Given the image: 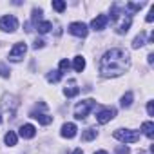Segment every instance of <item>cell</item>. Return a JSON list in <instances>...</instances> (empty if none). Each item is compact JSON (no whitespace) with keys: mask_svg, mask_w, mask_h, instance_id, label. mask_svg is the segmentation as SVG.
Segmentation results:
<instances>
[{"mask_svg":"<svg viewBox=\"0 0 154 154\" xmlns=\"http://www.w3.org/2000/svg\"><path fill=\"white\" fill-rule=\"evenodd\" d=\"M72 154H84V150H82V149H74V152H72Z\"/></svg>","mask_w":154,"mask_h":154,"instance_id":"32","label":"cell"},{"mask_svg":"<svg viewBox=\"0 0 154 154\" xmlns=\"http://www.w3.org/2000/svg\"><path fill=\"white\" fill-rule=\"evenodd\" d=\"M76 131H78V129H76L74 123H63L62 125V136L63 138H74L76 136Z\"/></svg>","mask_w":154,"mask_h":154,"instance_id":"12","label":"cell"},{"mask_svg":"<svg viewBox=\"0 0 154 154\" xmlns=\"http://www.w3.org/2000/svg\"><path fill=\"white\" fill-rule=\"evenodd\" d=\"M114 152H116V154H131V149L125 147V145H118V147L114 149Z\"/></svg>","mask_w":154,"mask_h":154,"instance_id":"25","label":"cell"},{"mask_svg":"<svg viewBox=\"0 0 154 154\" xmlns=\"http://www.w3.org/2000/svg\"><path fill=\"white\" fill-rule=\"evenodd\" d=\"M53 9L58 11V13H62L65 9V2H63V0H53Z\"/></svg>","mask_w":154,"mask_h":154,"instance_id":"22","label":"cell"},{"mask_svg":"<svg viewBox=\"0 0 154 154\" xmlns=\"http://www.w3.org/2000/svg\"><path fill=\"white\" fill-rule=\"evenodd\" d=\"M145 20H147V22H152V20H154V8L150 9V13L147 15V18H145Z\"/></svg>","mask_w":154,"mask_h":154,"instance_id":"29","label":"cell"},{"mask_svg":"<svg viewBox=\"0 0 154 154\" xmlns=\"http://www.w3.org/2000/svg\"><path fill=\"white\" fill-rule=\"evenodd\" d=\"M143 45H145V33L141 31V33H140V35L134 38V42H132V47H134V49H140V47H143Z\"/></svg>","mask_w":154,"mask_h":154,"instance_id":"18","label":"cell"},{"mask_svg":"<svg viewBox=\"0 0 154 154\" xmlns=\"http://www.w3.org/2000/svg\"><path fill=\"white\" fill-rule=\"evenodd\" d=\"M44 44H45V42H44V40H36V42H35V45H33V47H35V49H40V47H44Z\"/></svg>","mask_w":154,"mask_h":154,"instance_id":"30","label":"cell"},{"mask_svg":"<svg viewBox=\"0 0 154 154\" xmlns=\"http://www.w3.org/2000/svg\"><path fill=\"white\" fill-rule=\"evenodd\" d=\"M0 123H2V118H0Z\"/></svg>","mask_w":154,"mask_h":154,"instance_id":"35","label":"cell"},{"mask_svg":"<svg viewBox=\"0 0 154 154\" xmlns=\"http://www.w3.org/2000/svg\"><path fill=\"white\" fill-rule=\"evenodd\" d=\"M147 112H149V116H154V103L152 102L147 103Z\"/></svg>","mask_w":154,"mask_h":154,"instance_id":"28","label":"cell"},{"mask_svg":"<svg viewBox=\"0 0 154 154\" xmlns=\"http://www.w3.org/2000/svg\"><path fill=\"white\" fill-rule=\"evenodd\" d=\"M17 27H18V20H17V17H13V15H6V17L0 18V29H2V31L13 33V31H17Z\"/></svg>","mask_w":154,"mask_h":154,"instance_id":"6","label":"cell"},{"mask_svg":"<svg viewBox=\"0 0 154 154\" xmlns=\"http://www.w3.org/2000/svg\"><path fill=\"white\" fill-rule=\"evenodd\" d=\"M141 131H143V134L147 138H152V134H154V123L152 122H143L141 123Z\"/></svg>","mask_w":154,"mask_h":154,"instance_id":"15","label":"cell"},{"mask_svg":"<svg viewBox=\"0 0 154 154\" xmlns=\"http://www.w3.org/2000/svg\"><path fill=\"white\" fill-rule=\"evenodd\" d=\"M78 93H80V89L74 85V82H72V80L69 82V87H65V89H63V94H65L67 98H72V96H76Z\"/></svg>","mask_w":154,"mask_h":154,"instance_id":"14","label":"cell"},{"mask_svg":"<svg viewBox=\"0 0 154 154\" xmlns=\"http://www.w3.org/2000/svg\"><path fill=\"white\" fill-rule=\"evenodd\" d=\"M60 78H62V72H60V71H51V72L47 74V80H49V82H53V84L60 82Z\"/></svg>","mask_w":154,"mask_h":154,"instance_id":"21","label":"cell"},{"mask_svg":"<svg viewBox=\"0 0 154 154\" xmlns=\"http://www.w3.org/2000/svg\"><path fill=\"white\" fill-rule=\"evenodd\" d=\"M0 76H2V78H8L9 76V69L6 67V63H0Z\"/></svg>","mask_w":154,"mask_h":154,"instance_id":"26","label":"cell"},{"mask_svg":"<svg viewBox=\"0 0 154 154\" xmlns=\"http://www.w3.org/2000/svg\"><path fill=\"white\" fill-rule=\"evenodd\" d=\"M18 105H20V102H18L17 96H13V94H4V98H2V111L8 112L11 118H15V112H17Z\"/></svg>","mask_w":154,"mask_h":154,"instance_id":"3","label":"cell"},{"mask_svg":"<svg viewBox=\"0 0 154 154\" xmlns=\"http://www.w3.org/2000/svg\"><path fill=\"white\" fill-rule=\"evenodd\" d=\"M112 136L120 141H125V143H136L140 140V132L138 131H129V129H116Z\"/></svg>","mask_w":154,"mask_h":154,"instance_id":"4","label":"cell"},{"mask_svg":"<svg viewBox=\"0 0 154 154\" xmlns=\"http://www.w3.org/2000/svg\"><path fill=\"white\" fill-rule=\"evenodd\" d=\"M129 69V53L123 49H111L100 60V72L103 76H120Z\"/></svg>","mask_w":154,"mask_h":154,"instance_id":"1","label":"cell"},{"mask_svg":"<svg viewBox=\"0 0 154 154\" xmlns=\"http://www.w3.org/2000/svg\"><path fill=\"white\" fill-rule=\"evenodd\" d=\"M26 51H27V45H26L24 42L15 44V45H13V49L9 51V60H11V62H20V60L24 58Z\"/></svg>","mask_w":154,"mask_h":154,"instance_id":"7","label":"cell"},{"mask_svg":"<svg viewBox=\"0 0 154 154\" xmlns=\"http://www.w3.org/2000/svg\"><path fill=\"white\" fill-rule=\"evenodd\" d=\"M125 8H127V9H129L131 13H136V11H140V9L143 8V4H132V2H129V4H127Z\"/></svg>","mask_w":154,"mask_h":154,"instance_id":"24","label":"cell"},{"mask_svg":"<svg viewBox=\"0 0 154 154\" xmlns=\"http://www.w3.org/2000/svg\"><path fill=\"white\" fill-rule=\"evenodd\" d=\"M111 20L116 22V33H120V35H125L131 27V22H132L131 15H125L123 11H120L118 4H114L111 9Z\"/></svg>","mask_w":154,"mask_h":154,"instance_id":"2","label":"cell"},{"mask_svg":"<svg viewBox=\"0 0 154 154\" xmlns=\"http://www.w3.org/2000/svg\"><path fill=\"white\" fill-rule=\"evenodd\" d=\"M94 105H96L94 100H84V102H80L78 105L74 107V118H76V120H85L87 114H89V111H91Z\"/></svg>","mask_w":154,"mask_h":154,"instance_id":"5","label":"cell"},{"mask_svg":"<svg viewBox=\"0 0 154 154\" xmlns=\"http://www.w3.org/2000/svg\"><path fill=\"white\" fill-rule=\"evenodd\" d=\"M17 140H18V138H17V132H13V131H9V132L4 136V141H6L8 147H15V145H17Z\"/></svg>","mask_w":154,"mask_h":154,"instance_id":"16","label":"cell"},{"mask_svg":"<svg viewBox=\"0 0 154 154\" xmlns=\"http://www.w3.org/2000/svg\"><path fill=\"white\" fill-rule=\"evenodd\" d=\"M85 69V58L84 56H76L74 58V71L76 72H82Z\"/></svg>","mask_w":154,"mask_h":154,"instance_id":"17","label":"cell"},{"mask_svg":"<svg viewBox=\"0 0 154 154\" xmlns=\"http://www.w3.org/2000/svg\"><path fill=\"white\" fill-rule=\"evenodd\" d=\"M31 118L38 120L42 125H49V123L53 122V116H47V114H44V112H38V111H33V112H31Z\"/></svg>","mask_w":154,"mask_h":154,"instance_id":"13","label":"cell"},{"mask_svg":"<svg viewBox=\"0 0 154 154\" xmlns=\"http://www.w3.org/2000/svg\"><path fill=\"white\" fill-rule=\"evenodd\" d=\"M94 154H107V150H98V152H94Z\"/></svg>","mask_w":154,"mask_h":154,"instance_id":"33","label":"cell"},{"mask_svg":"<svg viewBox=\"0 0 154 154\" xmlns=\"http://www.w3.org/2000/svg\"><path fill=\"white\" fill-rule=\"evenodd\" d=\"M69 33H71V35H74V36L85 38V36H87V33H89V29H87V26H85V24H82V22H72V24L69 26Z\"/></svg>","mask_w":154,"mask_h":154,"instance_id":"9","label":"cell"},{"mask_svg":"<svg viewBox=\"0 0 154 154\" xmlns=\"http://www.w3.org/2000/svg\"><path fill=\"white\" fill-rule=\"evenodd\" d=\"M96 138V131L94 129H85V132L82 134V140L84 141H91V140H94Z\"/></svg>","mask_w":154,"mask_h":154,"instance_id":"20","label":"cell"},{"mask_svg":"<svg viewBox=\"0 0 154 154\" xmlns=\"http://www.w3.org/2000/svg\"><path fill=\"white\" fill-rule=\"evenodd\" d=\"M67 69H69V62L67 60H62L60 62V72H65Z\"/></svg>","mask_w":154,"mask_h":154,"instance_id":"27","label":"cell"},{"mask_svg":"<svg viewBox=\"0 0 154 154\" xmlns=\"http://www.w3.org/2000/svg\"><path fill=\"white\" fill-rule=\"evenodd\" d=\"M114 116H116V109H114V107H105V109H102V111L96 114V122L103 125V123L111 122Z\"/></svg>","mask_w":154,"mask_h":154,"instance_id":"8","label":"cell"},{"mask_svg":"<svg viewBox=\"0 0 154 154\" xmlns=\"http://www.w3.org/2000/svg\"><path fill=\"white\" fill-rule=\"evenodd\" d=\"M138 154H145V152H138Z\"/></svg>","mask_w":154,"mask_h":154,"instance_id":"34","label":"cell"},{"mask_svg":"<svg viewBox=\"0 0 154 154\" xmlns=\"http://www.w3.org/2000/svg\"><path fill=\"white\" fill-rule=\"evenodd\" d=\"M51 27H53V24H51V22H40V24H36V29H38V33H42V35L49 33V31H51Z\"/></svg>","mask_w":154,"mask_h":154,"instance_id":"19","label":"cell"},{"mask_svg":"<svg viewBox=\"0 0 154 154\" xmlns=\"http://www.w3.org/2000/svg\"><path fill=\"white\" fill-rule=\"evenodd\" d=\"M107 22H109V17H107V15H98V17L91 22V27H93L94 31H102V29H105Z\"/></svg>","mask_w":154,"mask_h":154,"instance_id":"10","label":"cell"},{"mask_svg":"<svg viewBox=\"0 0 154 154\" xmlns=\"http://www.w3.org/2000/svg\"><path fill=\"white\" fill-rule=\"evenodd\" d=\"M132 103V93H125L122 98V107H131Z\"/></svg>","mask_w":154,"mask_h":154,"instance_id":"23","label":"cell"},{"mask_svg":"<svg viewBox=\"0 0 154 154\" xmlns=\"http://www.w3.org/2000/svg\"><path fill=\"white\" fill-rule=\"evenodd\" d=\"M147 58H149V63H154V54H152V53H150Z\"/></svg>","mask_w":154,"mask_h":154,"instance_id":"31","label":"cell"},{"mask_svg":"<svg viewBox=\"0 0 154 154\" xmlns=\"http://www.w3.org/2000/svg\"><path fill=\"white\" fill-rule=\"evenodd\" d=\"M35 134H36V129H35V125H31V123H26V125H22V127H20V136H22V138L29 140V138H35Z\"/></svg>","mask_w":154,"mask_h":154,"instance_id":"11","label":"cell"}]
</instances>
